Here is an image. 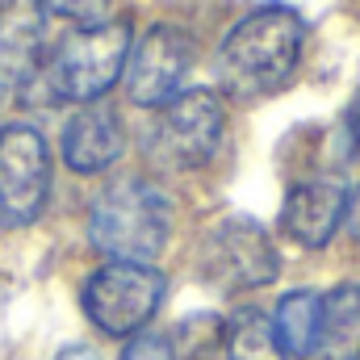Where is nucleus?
Masks as SVG:
<instances>
[{
	"label": "nucleus",
	"mask_w": 360,
	"mask_h": 360,
	"mask_svg": "<svg viewBox=\"0 0 360 360\" xmlns=\"http://www.w3.org/2000/svg\"><path fill=\"white\" fill-rule=\"evenodd\" d=\"M306 25L289 4H264L248 13L218 46V80L239 101L281 92L302 59Z\"/></svg>",
	"instance_id": "1"
},
{
	"label": "nucleus",
	"mask_w": 360,
	"mask_h": 360,
	"mask_svg": "<svg viewBox=\"0 0 360 360\" xmlns=\"http://www.w3.org/2000/svg\"><path fill=\"white\" fill-rule=\"evenodd\" d=\"M168 231H172V205L164 188H155L143 176H122L105 184L89 210L92 248L126 264L155 260L168 243Z\"/></svg>",
	"instance_id": "2"
},
{
	"label": "nucleus",
	"mask_w": 360,
	"mask_h": 360,
	"mask_svg": "<svg viewBox=\"0 0 360 360\" xmlns=\"http://www.w3.org/2000/svg\"><path fill=\"white\" fill-rule=\"evenodd\" d=\"M130 59V21H96L80 25L76 34H68L51 63L42 68V84L51 101H96L113 89L126 72Z\"/></svg>",
	"instance_id": "3"
},
{
	"label": "nucleus",
	"mask_w": 360,
	"mask_h": 360,
	"mask_svg": "<svg viewBox=\"0 0 360 360\" xmlns=\"http://www.w3.org/2000/svg\"><path fill=\"white\" fill-rule=\"evenodd\" d=\"M164 272L151 264H126L113 260L105 269H96L84 281V314L96 331L105 335H134L164 302Z\"/></svg>",
	"instance_id": "4"
},
{
	"label": "nucleus",
	"mask_w": 360,
	"mask_h": 360,
	"mask_svg": "<svg viewBox=\"0 0 360 360\" xmlns=\"http://www.w3.org/2000/svg\"><path fill=\"white\" fill-rule=\"evenodd\" d=\"M222 126H226V113H222V101L205 89L180 92L164 105L155 130H151V155L164 160L168 168H201L218 143H222Z\"/></svg>",
	"instance_id": "5"
},
{
	"label": "nucleus",
	"mask_w": 360,
	"mask_h": 360,
	"mask_svg": "<svg viewBox=\"0 0 360 360\" xmlns=\"http://www.w3.org/2000/svg\"><path fill=\"white\" fill-rule=\"evenodd\" d=\"M51 193V151L34 126H4L0 130V218L25 226L42 214Z\"/></svg>",
	"instance_id": "6"
},
{
	"label": "nucleus",
	"mask_w": 360,
	"mask_h": 360,
	"mask_svg": "<svg viewBox=\"0 0 360 360\" xmlns=\"http://www.w3.org/2000/svg\"><path fill=\"white\" fill-rule=\"evenodd\" d=\"M193 55H197V46L180 25H151L134 42L126 72H122L130 101L143 109H164L172 96H180V84L193 68Z\"/></svg>",
	"instance_id": "7"
},
{
	"label": "nucleus",
	"mask_w": 360,
	"mask_h": 360,
	"mask_svg": "<svg viewBox=\"0 0 360 360\" xmlns=\"http://www.w3.org/2000/svg\"><path fill=\"white\" fill-rule=\"evenodd\" d=\"M205 269H210V276L222 289H260V285L276 281L281 256H276L269 231L260 222H252V218H226L210 235Z\"/></svg>",
	"instance_id": "8"
},
{
	"label": "nucleus",
	"mask_w": 360,
	"mask_h": 360,
	"mask_svg": "<svg viewBox=\"0 0 360 360\" xmlns=\"http://www.w3.org/2000/svg\"><path fill=\"white\" fill-rule=\"evenodd\" d=\"M344 218H348V188L331 176L306 180V184L289 188L285 210H281L285 235L302 248H327Z\"/></svg>",
	"instance_id": "9"
},
{
	"label": "nucleus",
	"mask_w": 360,
	"mask_h": 360,
	"mask_svg": "<svg viewBox=\"0 0 360 360\" xmlns=\"http://www.w3.org/2000/svg\"><path fill=\"white\" fill-rule=\"evenodd\" d=\"M38 38H42V0H0V92L34 84Z\"/></svg>",
	"instance_id": "10"
},
{
	"label": "nucleus",
	"mask_w": 360,
	"mask_h": 360,
	"mask_svg": "<svg viewBox=\"0 0 360 360\" xmlns=\"http://www.w3.org/2000/svg\"><path fill=\"white\" fill-rule=\"evenodd\" d=\"M126 147L122 122L105 105H84L63 130V160L72 172H105Z\"/></svg>",
	"instance_id": "11"
},
{
	"label": "nucleus",
	"mask_w": 360,
	"mask_h": 360,
	"mask_svg": "<svg viewBox=\"0 0 360 360\" xmlns=\"http://www.w3.org/2000/svg\"><path fill=\"white\" fill-rule=\"evenodd\" d=\"M314 360H360V285H340L323 302Z\"/></svg>",
	"instance_id": "12"
},
{
	"label": "nucleus",
	"mask_w": 360,
	"mask_h": 360,
	"mask_svg": "<svg viewBox=\"0 0 360 360\" xmlns=\"http://www.w3.org/2000/svg\"><path fill=\"white\" fill-rule=\"evenodd\" d=\"M319 319H323V302H319V293L297 289V293L281 297L276 319H272V331H276V340H281L285 360H306L310 352H314Z\"/></svg>",
	"instance_id": "13"
},
{
	"label": "nucleus",
	"mask_w": 360,
	"mask_h": 360,
	"mask_svg": "<svg viewBox=\"0 0 360 360\" xmlns=\"http://www.w3.org/2000/svg\"><path fill=\"white\" fill-rule=\"evenodd\" d=\"M226 356L231 360H285L272 319L260 310H239L226 327Z\"/></svg>",
	"instance_id": "14"
},
{
	"label": "nucleus",
	"mask_w": 360,
	"mask_h": 360,
	"mask_svg": "<svg viewBox=\"0 0 360 360\" xmlns=\"http://www.w3.org/2000/svg\"><path fill=\"white\" fill-rule=\"evenodd\" d=\"M109 4H113V0H42V8H51V13H59V17H68V21H80V25L105 21Z\"/></svg>",
	"instance_id": "15"
},
{
	"label": "nucleus",
	"mask_w": 360,
	"mask_h": 360,
	"mask_svg": "<svg viewBox=\"0 0 360 360\" xmlns=\"http://www.w3.org/2000/svg\"><path fill=\"white\" fill-rule=\"evenodd\" d=\"M122 360H176V344L168 335H139L126 344Z\"/></svg>",
	"instance_id": "16"
},
{
	"label": "nucleus",
	"mask_w": 360,
	"mask_h": 360,
	"mask_svg": "<svg viewBox=\"0 0 360 360\" xmlns=\"http://www.w3.org/2000/svg\"><path fill=\"white\" fill-rule=\"evenodd\" d=\"M344 134H348L352 151H360V92L352 96V105H348V113H344Z\"/></svg>",
	"instance_id": "17"
},
{
	"label": "nucleus",
	"mask_w": 360,
	"mask_h": 360,
	"mask_svg": "<svg viewBox=\"0 0 360 360\" xmlns=\"http://www.w3.org/2000/svg\"><path fill=\"white\" fill-rule=\"evenodd\" d=\"M55 360H101V356H96L92 348H84V344H72V348H63Z\"/></svg>",
	"instance_id": "18"
},
{
	"label": "nucleus",
	"mask_w": 360,
	"mask_h": 360,
	"mask_svg": "<svg viewBox=\"0 0 360 360\" xmlns=\"http://www.w3.org/2000/svg\"><path fill=\"white\" fill-rule=\"evenodd\" d=\"M348 210H352V205H348ZM352 231L360 235V201H356V210H352Z\"/></svg>",
	"instance_id": "19"
}]
</instances>
